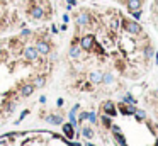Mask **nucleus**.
I'll use <instances>...</instances> for the list:
<instances>
[{
  "label": "nucleus",
  "mask_w": 158,
  "mask_h": 146,
  "mask_svg": "<svg viewBox=\"0 0 158 146\" xmlns=\"http://www.w3.org/2000/svg\"><path fill=\"white\" fill-rule=\"evenodd\" d=\"M123 27H124V31H126L128 34H131V36L143 34V27H141V24L138 21H134V19H124Z\"/></svg>",
  "instance_id": "obj_1"
},
{
  "label": "nucleus",
  "mask_w": 158,
  "mask_h": 146,
  "mask_svg": "<svg viewBox=\"0 0 158 146\" xmlns=\"http://www.w3.org/2000/svg\"><path fill=\"white\" fill-rule=\"evenodd\" d=\"M27 14H29V17L34 19V21H43V19H46V10H44L43 5H39V4L31 5Z\"/></svg>",
  "instance_id": "obj_2"
},
{
  "label": "nucleus",
  "mask_w": 158,
  "mask_h": 146,
  "mask_svg": "<svg viewBox=\"0 0 158 146\" xmlns=\"http://www.w3.org/2000/svg\"><path fill=\"white\" fill-rule=\"evenodd\" d=\"M90 22H92V14L89 10H80V12L75 15V24L77 27H87L90 26Z\"/></svg>",
  "instance_id": "obj_3"
},
{
  "label": "nucleus",
  "mask_w": 158,
  "mask_h": 146,
  "mask_svg": "<svg viewBox=\"0 0 158 146\" xmlns=\"http://www.w3.org/2000/svg\"><path fill=\"white\" fill-rule=\"evenodd\" d=\"M78 44H80V48L83 51H92L94 46H95V36L94 34H83L80 38V41H78Z\"/></svg>",
  "instance_id": "obj_4"
},
{
  "label": "nucleus",
  "mask_w": 158,
  "mask_h": 146,
  "mask_svg": "<svg viewBox=\"0 0 158 146\" xmlns=\"http://www.w3.org/2000/svg\"><path fill=\"white\" fill-rule=\"evenodd\" d=\"M22 56H24V60L26 61H38L39 58V53L38 49H36V46H24V49H22Z\"/></svg>",
  "instance_id": "obj_5"
},
{
  "label": "nucleus",
  "mask_w": 158,
  "mask_h": 146,
  "mask_svg": "<svg viewBox=\"0 0 158 146\" xmlns=\"http://www.w3.org/2000/svg\"><path fill=\"white\" fill-rule=\"evenodd\" d=\"M36 49H38V53H39V56H48L49 55V53H51V44L48 43L46 39H38V41H36Z\"/></svg>",
  "instance_id": "obj_6"
},
{
  "label": "nucleus",
  "mask_w": 158,
  "mask_h": 146,
  "mask_svg": "<svg viewBox=\"0 0 158 146\" xmlns=\"http://www.w3.org/2000/svg\"><path fill=\"white\" fill-rule=\"evenodd\" d=\"M78 41H80V39H77V38L73 39L72 46H70V49H68V56L73 58V60L80 58V55H82V48H80V44H78Z\"/></svg>",
  "instance_id": "obj_7"
},
{
  "label": "nucleus",
  "mask_w": 158,
  "mask_h": 146,
  "mask_svg": "<svg viewBox=\"0 0 158 146\" xmlns=\"http://www.w3.org/2000/svg\"><path fill=\"white\" fill-rule=\"evenodd\" d=\"M102 111H104V114H107V116H111V117L117 116V109H116L112 100H106V102L102 104Z\"/></svg>",
  "instance_id": "obj_8"
},
{
  "label": "nucleus",
  "mask_w": 158,
  "mask_h": 146,
  "mask_svg": "<svg viewBox=\"0 0 158 146\" xmlns=\"http://www.w3.org/2000/svg\"><path fill=\"white\" fill-rule=\"evenodd\" d=\"M126 9H128V12L143 10V0H128L126 2Z\"/></svg>",
  "instance_id": "obj_9"
},
{
  "label": "nucleus",
  "mask_w": 158,
  "mask_h": 146,
  "mask_svg": "<svg viewBox=\"0 0 158 146\" xmlns=\"http://www.w3.org/2000/svg\"><path fill=\"white\" fill-rule=\"evenodd\" d=\"M119 112L123 116H133V114L136 112V105H129V104L121 102L119 104Z\"/></svg>",
  "instance_id": "obj_10"
},
{
  "label": "nucleus",
  "mask_w": 158,
  "mask_h": 146,
  "mask_svg": "<svg viewBox=\"0 0 158 146\" xmlns=\"http://www.w3.org/2000/svg\"><path fill=\"white\" fill-rule=\"evenodd\" d=\"M34 90H36V87L32 85V83H24V85H21V95L22 97H31V95L34 94Z\"/></svg>",
  "instance_id": "obj_11"
},
{
  "label": "nucleus",
  "mask_w": 158,
  "mask_h": 146,
  "mask_svg": "<svg viewBox=\"0 0 158 146\" xmlns=\"http://www.w3.org/2000/svg\"><path fill=\"white\" fill-rule=\"evenodd\" d=\"M44 119H46V122H49V124H53V126L63 124V116H60V114H49V116H46Z\"/></svg>",
  "instance_id": "obj_12"
},
{
  "label": "nucleus",
  "mask_w": 158,
  "mask_h": 146,
  "mask_svg": "<svg viewBox=\"0 0 158 146\" xmlns=\"http://www.w3.org/2000/svg\"><path fill=\"white\" fill-rule=\"evenodd\" d=\"M63 134L68 138V139H73V138H75V126L70 124V122L63 124Z\"/></svg>",
  "instance_id": "obj_13"
},
{
  "label": "nucleus",
  "mask_w": 158,
  "mask_h": 146,
  "mask_svg": "<svg viewBox=\"0 0 158 146\" xmlns=\"http://www.w3.org/2000/svg\"><path fill=\"white\" fill-rule=\"evenodd\" d=\"M102 77H104V73L102 71H92L89 75V80H90V83H102Z\"/></svg>",
  "instance_id": "obj_14"
},
{
  "label": "nucleus",
  "mask_w": 158,
  "mask_h": 146,
  "mask_svg": "<svg viewBox=\"0 0 158 146\" xmlns=\"http://www.w3.org/2000/svg\"><path fill=\"white\" fill-rule=\"evenodd\" d=\"M32 85H34L36 88H43V87L46 85V77H44V75H38V77L34 78Z\"/></svg>",
  "instance_id": "obj_15"
},
{
  "label": "nucleus",
  "mask_w": 158,
  "mask_h": 146,
  "mask_svg": "<svg viewBox=\"0 0 158 146\" xmlns=\"http://www.w3.org/2000/svg\"><path fill=\"white\" fill-rule=\"evenodd\" d=\"M100 122H102V126L106 129H111V126H112L111 116H107V114H102V117H100Z\"/></svg>",
  "instance_id": "obj_16"
},
{
  "label": "nucleus",
  "mask_w": 158,
  "mask_h": 146,
  "mask_svg": "<svg viewBox=\"0 0 158 146\" xmlns=\"http://www.w3.org/2000/svg\"><path fill=\"white\" fill-rule=\"evenodd\" d=\"M114 139L119 143V146H128V143H126V138H124L121 133H114Z\"/></svg>",
  "instance_id": "obj_17"
},
{
  "label": "nucleus",
  "mask_w": 158,
  "mask_h": 146,
  "mask_svg": "<svg viewBox=\"0 0 158 146\" xmlns=\"http://www.w3.org/2000/svg\"><path fill=\"white\" fill-rule=\"evenodd\" d=\"M123 102L124 104H129V105H136V99H134L131 94H126V95H124V97H123Z\"/></svg>",
  "instance_id": "obj_18"
},
{
  "label": "nucleus",
  "mask_w": 158,
  "mask_h": 146,
  "mask_svg": "<svg viewBox=\"0 0 158 146\" xmlns=\"http://www.w3.org/2000/svg\"><path fill=\"white\" fill-rule=\"evenodd\" d=\"M112 82H114L112 73H104V77H102V83H104V85H111Z\"/></svg>",
  "instance_id": "obj_19"
},
{
  "label": "nucleus",
  "mask_w": 158,
  "mask_h": 146,
  "mask_svg": "<svg viewBox=\"0 0 158 146\" xmlns=\"http://www.w3.org/2000/svg\"><path fill=\"white\" fill-rule=\"evenodd\" d=\"M82 134H83L87 139H92V138H94V129L92 128H82Z\"/></svg>",
  "instance_id": "obj_20"
},
{
  "label": "nucleus",
  "mask_w": 158,
  "mask_h": 146,
  "mask_svg": "<svg viewBox=\"0 0 158 146\" xmlns=\"http://www.w3.org/2000/svg\"><path fill=\"white\" fill-rule=\"evenodd\" d=\"M133 116L136 117L138 121H145V119H146V112L143 111V109H136V112H134Z\"/></svg>",
  "instance_id": "obj_21"
},
{
  "label": "nucleus",
  "mask_w": 158,
  "mask_h": 146,
  "mask_svg": "<svg viewBox=\"0 0 158 146\" xmlns=\"http://www.w3.org/2000/svg\"><path fill=\"white\" fill-rule=\"evenodd\" d=\"M151 56H155V49L151 46H146L145 48V58H146V60H150Z\"/></svg>",
  "instance_id": "obj_22"
},
{
  "label": "nucleus",
  "mask_w": 158,
  "mask_h": 146,
  "mask_svg": "<svg viewBox=\"0 0 158 146\" xmlns=\"http://www.w3.org/2000/svg\"><path fill=\"white\" fill-rule=\"evenodd\" d=\"M129 15H131V19H134V21H140L141 15H143V10H134V12H129Z\"/></svg>",
  "instance_id": "obj_23"
},
{
  "label": "nucleus",
  "mask_w": 158,
  "mask_h": 146,
  "mask_svg": "<svg viewBox=\"0 0 158 146\" xmlns=\"http://www.w3.org/2000/svg\"><path fill=\"white\" fill-rule=\"evenodd\" d=\"M87 121H90V124H97V114L95 112H89V117H87Z\"/></svg>",
  "instance_id": "obj_24"
},
{
  "label": "nucleus",
  "mask_w": 158,
  "mask_h": 146,
  "mask_svg": "<svg viewBox=\"0 0 158 146\" xmlns=\"http://www.w3.org/2000/svg\"><path fill=\"white\" fill-rule=\"evenodd\" d=\"M31 36H32V31L31 29H22L21 31V38L26 39V38H31Z\"/></svg>",
  "instance_id": "obj_25"
},
{
  "label": "nucleus",
  "mask_w": 158,
  "mask_h": 146,
  "mask_svg": "<svg viewBox=\"0 0 158 146\" xmlns=\"http://www.w3.org/2000/svg\"><path fill=\"white\" fill-rule=\"evenodd\" d=\"M87 117H89V112H80L78 121H80V122H83V121H87Z\"/></svg>",
  "instance_id": "obj_26"
},
{
  "label": "nucleus",
  "mask_w": 158,
  "mask_h": 146,
  "mask_svg": "<svg viewBox=\"0 0 158 146\" xmlns=\"http://www.w3.org/2000/svg\"><path fill=\"white\" fill-rule=\"evenodd\" d=\"M27 114H29V111H24V112H22V114H21V117H19V119H17V121H15V122H17V124H19V122H21V121H22V119H24V117H26V116H27Z\"/></svg>",
  "instance_id": "obj_27"
},
{
  "label": "nucleus",
  "mask_w": 158,
  "mask_h": 146,
  "mask_svg": "<svg viewBox=\"0 0 158 146\" xmlns=\"http://www.w3.org/2000/svg\"><path fill=\"white\" fill-rule=\"evenodd\" d=\"M66 4L72 5V7H75V5H77V0H66Z\"/></svg>",
  "instance_id": "obj_28"
},
{
  "label": "nucleus",
  "mask_w": 158,
  "mask_h": 146,
  "mask_svg": "<svg viewBox=\"0 0 158 146\" xmlns=\"http://www.w3.org/2000/svg\"><path fill=\"white\" fill-rule=\"evenodd\" d=\"M39 104H46V97H44V95H41V97H39Z\"/></svg>",
  "instance_id": "obj_29"
},
{
  "label": "nucleus",
  "mask_w": 158,
  "mask_h": 146,
  "mask_svg": "<svg viewBox=\"0 0 158 146\" xmlns=\"http://www.w3.org/2000/svg\"><path fill=\"white\" fill-rule=\"evenodd\" d=\"M51 32H53V34H58V27H56V26H51Z\"/></svg>",
  "instance_id": "obj_30"
},
{
  "label": "nucleus",
  "mask_w": 158,
  "mask_h": 146,
  "mask_svg": "<svg viewBox=\"0 0 158 146\" xmlns=\"http://www.w3.org/2000/svg\"><path fill=\"white\" fill-rule=\"evenodd\" d=\"M70 21V17H68V14H65V15H63V22H65V24H66V22H68Z\"/></svg>",
  "instance_id": "obj_31"
},
{
  "label": "nucleus",
  "mask_w": 158,
  "mask_h": 146,
  "mask_svg": "<svg viewBox=\"0 0 158 146\" xmlns=\"http://www.w3.org/2000/svg\"><path fill=\"white\" fill-rule=\"evenodd\" d=\"M56 105H58V107H61V105H63V99H58V102H56Z\"/></svg>",
  "instance_id": "obj_32"
},
{
  "label": "nucleus",
  "mask_w": 158,
  "mask_h": 146,
  "mask_svg": "<svg viewBox=\"0 0 158 146\" xmlns=\"http://www.w3.org/2000/svg\"><path fill=\"white\" fill-rule=\"evenodd\" d=\"M155 26H156V29H158V14L155 15Z\"/></svg>",
  "instance_id": "obj_33"
},
{
  "label": "nucleus",
  "mask_w": 158,
  "mask_h": 146,
  "mask_svg": "<svg viewBox=\"0 0 158 146\" xmlns=\"http://www.w3.org/2000/svg\"><path fill=\"white\" fill-rule=\"evenodd\" d=\"M155 63L158 65V53H155Z\"/></svg>",
  "instance_id": "obj_34"
},
{
  "label": "nucleus",
  "mask_w": 158,
  "mask_h": 146,
  "mask_svg": "<svg viewBox=\"0 0 158 146\" xmlns=\"http://www.w3.org/2000/svg\"><path fill=\"white\" fill-rule=\"evenodd\" d=\"M85 146H95V144H92V143H85Z\"/></svg>",
  "instance_id": "obj_35"
},
{
  "label": "nucleus",
  "mask_w": 158,
  "mask_h": 146,
  "mask_svg": "<svg viewBox=\"0 0 158 146\" xmlns=\"http://www.w3.org/2000/svg\"><path fill=\"white\" fill-rule=\"evenodd\" d=\"M155 97H156V99H158V90H156V92H155Z\"/></svg>",
  "instance_id": "obj_36"
},
{
  "label": "nucleus",
  "mask_w": 158,
  "mask_h": 146,
  "mask_svg": "<svg viewBox=\"0 0 158 146\" xmlns=\"http://www.w3.org/2000/svg\"><path fill=\"white\" fill-rule=\"evenodd\" d=\"M2 49H4V48H2V44H0V55H2Z\"/></svg>",
  "instance_id": "obj_37"
}]
</instances>
